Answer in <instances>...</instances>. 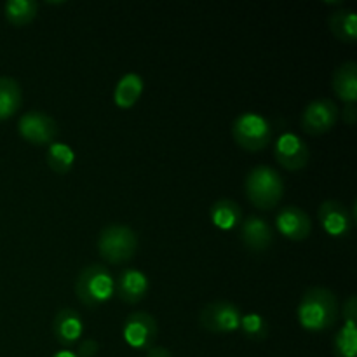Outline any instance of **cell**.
<instances>
[{
    "mask_svg": "<svg viewBox=\"0 0 357 357\" xmlns=\"http://www.w3.org/2000/svg\"><path fill=\"white\" fill-rule=\"evenodd\" d=\"M138 250V234L128 225H107L98 237V251L110 264H124L131 260Z\"/></svg>",
    "mask_w": 357,
    "mask_h": 357,
    "instance_id": "277c9868",
    "label": "cell"
},
{
    "mask_svg": "<svg viewBox=\"0 0 357 357\" xmlns=\"http://www.w3.org/2000/svg\"><path fill=\"white\" fill-rule=\"evenodd\" d=\"M275 227L291 241H305L312 232V220L298 206H286L275 216Z\"/></svg>",
    "mask_w": 357,
    "mask_h": 357,
    "instance_id": "8fae6325",
    "label": "cell"
},
{
    "mask_svg": "<svg viewBox=\"0 0 357 357\" xmlns=\"http://www.w3.org/2000/svg\"><path fill=\"white\" fill-rule=\"evenodd\" d=\"M232 136L241 149L258 152L272 139V126L257 112H244L232 122Z\"/></svg>",
    "mask_w": 357,
    "mask_h": 357,
    "instance_id": "5b68a950",
    "label": "cell"
},
{
    "mask_svg": "<svg viewBox=\"0 0 357 357\" xmlns=\"http://www.w3.org/2000/svg\"><path fill=\"white\" fill-rule=\"evenodd\" d=\"M209 216L218 229L230 230L243 222V209L232 199H218L209 209Z\"/></svg>",
    "mask_w": 357,
    "mask_h": 357,
    "instance_id": "ac0fdd59",
    "label": "cell"
},
{
    "mask_svg": "<svg viewBox=\"0 0 357 357\" xmlns=\"http://www.w3.org/2000/svg\"><path fill=\"white\" fill-rule=\"evenodd\" d=\"M150 281L145 272L138 268H124L115 281V293L126 303H138L149 293Z\"/></svg>",
    "mask_w": 357,
    "mask_h": 357,
    "instance_id": "9a60e30c",
    "label": "cell"
},
{
    "mask_svg": "<svg viewBox=\"0 0 357 357\" xmlns=\"http://www.w3.org/2000/svg\"><path fill=\"white\" fill-rule=\"evenodd\" d=\"M344 326L335 337V356L337 357H357V298L351 295L344 303Z\"/></svg>",
    "mask_w": 357,
    "mask_h": 357,
    "instance_id": "5bb4252c",
    "label": "cell"
},
{
    "mask_svg": "<svg viewBox=\"0 0 357 357\" xmlns=\"http://www.w3.org/2000/svg\"><path fill=\"white\" fill-rule=\"evenodd\" d=\"M338 312H340V307H338L335 293L328 288L314 286L302 295L296 316H298L300 326L305 330L324 331L335 326L338 321Z\"/></svg>",
    "mask_w": 357,
    "mask_h": 357,
    "instance_id": "6da1fadb",
    "label": "cell"
},
{
    "mask_svg": "<svg viewBox=\"0 0 357 357\" xmlns=\"http://www.w3.org/2000/svg\"><path fill=\"white\" fill-rule=\"evenodd\" d=\"M52 357H77V354L72 351H59V352H56Z\"/></svg>",
    "mask_w": 357,
    "mask_h": 357,
    "instance_id": "83f0119b",
    "label": "cell"
},
{
    "mask_svg": "<svg viewBox=\"0 0 357 357\" xmlns=\"http://www.w3.org/2000/svg\"><path fill=\"white\" fill-rule=\"evenodd\" d=\"M143 93V79L135 72H129L117 82L114 101L121 108H131Z\"/></svg>",
    "mask_w": 357,
    "mask_h": 357,
    "instance_id": "ffe728a7",
    "label": "cell"
},
{
    "mask_svg": "<svg viewBox=\"0 0 357 357\" xmlns=\"http://www.w3.org/2000/svg\"><path fill=\"white\" fill-rule=\"evenodd\" d=\"M23 93L21 86L13 77H0V121L9 119L20 110Z\"/></svg>",
    "mask_w": 357,
    "mask_h": 357,
    "instance_id": "44dd1931",
    "label": "cell"
},
{
    "mask_svg": "<svg viewBox=\"0 0 357 357\" xmlns=\"http://www.w3.org/2000/svg\"><path fill=\"white\" fill-rule=\"evenodd\" d=\"M333 89L337 96L347 105H354L357 101V63L345 61L335 70Z\"/></svg>",
    "mask_w": 357,
    "mask_h": 357,
    "instance_id": "e0dca14e",
    "label": "cell"
},
{
    "mask_svg": "<svg viewBox=\"0 0 357 357\" xmlns=\"http://www.w3.org/2000/svg\"><path fill=\"white\" fill-rule=\"evenodd\" d=\"M338 107L330 98H316L302 114V129L309 135H323L333 129L338 121Z\"/></svg>",
    "mask_w": 357,
    "mask_h": 357,
    "instance_id": "9c48e42d",
    "label": "cell"
},
{
    "mask_svg": "<svg viewBox=\"0 0 357 357\" xmlns=\"http://www.w3.org/2000/svg\"><path fill=\"white\" fill-rule=\"evenodd\" d=\"M84 331L82 317L73 309H61L52 321V333L63 347H72Z\"/></svg>",
    "mask_w": 357,
    "mask_h": 357,
    "instance_id": "2e32d148",
    "label": "cell"
},
{
    "mask_svg": "<svg viewBox=\"0 0 357 357\" xmlns=\"http://www.w3.org/2000/svg\"><path fill=\"white\" fill-rule=\"evenodd\" d=\"M241 241L250 251L261 253L274 243V229L261 216L250 215L241 222Z\"/></svg>",
    "mask_w": 357,
    "mask_h": 357,
    "instance_id": "7c38bea8",
    "label": "cell"
},
{
    "mask_svg": "<svg viewBox=\"0 0 357 357\" xmlns=\"http://www.w3.org/2000/svg\"><path fill=\"white\" fill-rule=\"evenodd\" d=\"M344 121L347 122L349 126H354L357 121V112H356V103L354 105H347L344 110Z\"/></svg>",
    "mask_w": 357,
    "mask_h": 357,
    "instance_id": "484cf974",
    "label": "cell"
},
{
    "mask_svg": "<svg viewBox=\"0 0 357 357\" xmlns=\"http://www.w3.org/2000/svg\"><path fill=\"white\" fill-rule=\"evenodd\" d=\"M319 222L331 237H345L351 232L356 220L349 213L347 206L340 201L328 199L319 206Z\"/></svg>",
    "mask_w": 357,
    "mask_h": 357,
    "instance_id": "4fadbf2b",
    "label": "cell"
},
{
    "mask_svg": "<svg viewBox=\"0 0 357 357\" xmlns=\"http://www.w3.org/2000/svg\"><path fill=\"white\" fill-rule=\"evenodd\" d=\"M75 293L84 305L98 309L112 298L115 293V281L105 265H87L77 275Z\"/></svg>",
    "mask_w": 357,
    "mask_h": 357,
    "instance_id": "3957f363",
    "label": "cell"
},
{
    "mask_svg": "<svg viewBox=\"0 0 357 357\" xmlns=\"http://www.w3.org/2000/svg\"><path fill=\"white\" fill-rule=\"evenodd\" d=\"M45 159H47L49 167H51L52 171L65 174L68 173L73 167V164H75V153H73V150L70 149L66 143L52 142L51 145H49Z\"/></svg>",
    "mask_w": 357,
    "mask_h": 357,
    "instance_id": "7402d4cb",
    "label": "cell"
},
{
    "mask_svg": "<svg viewBox=\"0 0 357 357\" xmlns=\"http://www.w3.org/2000/svg\"><path fill=\"white\" fill-rule=\"evenodd\" d=\"M248 199L258 209L271 211L284 195V181L281 174L271 166H255L244 181Z\"/></svg>",
    "mask_w": 357,
    "mask_h": 357,
    "instance_id": "7a4b0ae2",
    "label": "cell"
},
{
    "mask_svg": "<svg viewBox=\"0 0 357 357\" xmlns=\"http://www.w3.org/2000/svg\"><path fill=\"white\" fill-rule=\"evenodd\" d=\"M146 357H173L166 347H150L146 351Z\"/></svg>",
    "mask_w": 357,
    "mask_h": 357,
    "instance_id": "4316f807",
    "label": "cell"
},
{
    "mask_svg": "<svg viewBox=\"0 0 357 357\" xmlns=\"http://www.w3.org/2000/svg\"><path fill=\"white\" fill-rule=\"evenodd\" d=\"M17 131L26 142L33 145H51L58 135V124L49 114L40 110H30L21 115Z\"/></svg>",
    "mask_w": 357,
    "mask_h": 357,
    "instance_id": "ba28073f",
    "label": "cell"
},
{
    "mask_svg": "<svg viewBox=\"0 0 357 357\" xmlns=\"http://www.w3.org/2000/svg\"><path fill=\"white\" fill-rule=\"evenodd\" d=\"M6 16L16 26L26 24L37 16L38 3L35 0H7L6 6Z\"/></svg>",
    "mask_w": 357,
    "mask_h": 357,
    "instance_id": "603a6c76",
    "label": "cell"
},
{
    "mask_svg": "<svg viewBox=\"0 0 357 357\" xmlns=\"http://www.w3.org/2000/svg\"><path fill=\"white\" fill-rule=\"evenodd\" d=\"M98 352V342L93 338L80 342L79 351H77V357H93Z\"/></svg>",
    "mask_w": 357,
    "mask_h": 357,
    "instance_id": "d4e9b609",
    "label": "cell"
},
{
    "mask_svg": "<svg viewBox=\"0 0 357 357\" xmlns=\"http://www.w3.org/2000/svg\"><path fill=\"white\" fill-rule=\"evenodd\" d=\"M157 333H159L157 321L149 312L129 314L122 326L126 344L131 345L132 349H139V351H149L150 347H153Z\"/></svg>",
    "mask_w": 357,
    "mask_h": 357,
    "instance_id": "52a82bcc",
    "label": "cell"
},
{
    "mask_svg": "<svg viewBox=\"0 0 357 357\" xmlns=\"http://www.w3.org/2000/svg\"><path fill=\"white\" fill-rule=\"evenodd\" d=\"M239 328L243 330L244 337L250 338V340L261 342L268 337V323L264 316L257 312H248L241 316Z\"/></svg>",
    "mask_w": 357,
    "mask_h": 357,
    "instance_id": "cb8c5ba5",
    "label": "cell"
},
{
    "mask_svg": "<svg viewBox=\"0 0 357 357\" xmlns=\"http://www.w3.org/2000/svg\"><path fill=\"white\" fill-rule=\"evenodd\" d=\"M241 310L236 303L227 302V300H216L202 307L199 314V323L206 331L215 335L232 333L239 330Z\"/></svg>",
    "mask_w": 357,
    "mask_h": 357,
    "instance_id": "8992f818",
    "label": "cell"
},
{
    "mask_svg": "<svg viewBox=\"0 0 357 357\" xmlns=\"http://www.w3.org/2000/svg\"><path fill=\"white\" fill-rule=\"evenodd\" d=\"M328 26L333 31L335 37L347 44H356L357 40V17L352 9L335 10L328 17Z\"/></svg>",
    "mask_w": 357,
    "mask_h": 357,
    "instance_id": "d6986e66",
    "label": "cell"
},
{
    "mask_svg": "<svg viewBox=\"0 0 357 357\" xmlns=\"http://www.w3.org/2000/svg\"><path fill=\"white\" fill-rule=\"evenodd\" d=\"M274 155L278 162L288 171H300L309 162V146L295 132H284L275 139Z\"/></svg>",
    "mask_w": 357,
    "mask_h": 357,
    "instance_id": "30bf717a",
    "label": "cell"
}]
</instances>
